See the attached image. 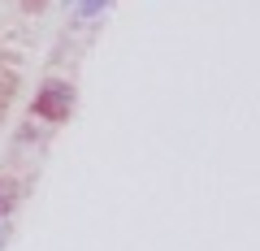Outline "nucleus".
I'll list each match as a JSON object with an SVG mask.
<instances>
[{"mask_svg": "<svg viewBox=\"0 0 260 251\" xmlns=\"http://www.w3.org/2000/svg\"><path fill=\"white\" fill-rule=\"evenodd\" d=\"M70 109H74V87L70 83H48L44 91L35 95V117H44V121L70 117Z\"/></svg>", "mask_w": 260, "mask_h": 251, "instance_id": "nucleus-1", "label": "nucleus"}, {"mask_svg": "<svg viewBox=\"0 0 260 251\" xmlns=\"http://www.w3.org/2000/svg\"><path fill=\"white\" fill-rule=\"evenodd\" d=\"M109 5H113V0H78V5H74V18L87 22V18H95V13H104Z\"/></svg>", "mask_w": 260, "mask_h": 251, "instance_id": "nucleus-2", "label": "nucleus"}, {"mask_svg": "<svg viewBox=\"0 0 260 251\" xmlns=\"http://www.w3.org/2000/svg\"><path fill=\"white\" fill-rule=\"evenodd\" d=\"M13 204H18V182H9V177H0V217L9 212Z\"/></svg>", "mask_w": 260, "mask_h": 251, "instance_id": "nucleus-3", "label": "nucleus"}, {"mask_svg": "<svg viewBox=\"0 0 260 251\" xmlns=\"http://www.w3.org/2000/svg\"><path fill=\"white\" fill-rule=\"evenodd\" d=\"M5 238H9V234H5V225H0V247H5Z\"/></svg>", "mask_w": 260, "mask_h": 251, "instance_id": "nucleus-4", "label": "nucleus"}]
</instances>
